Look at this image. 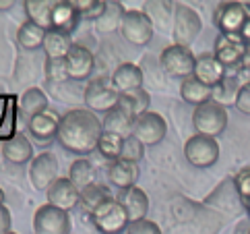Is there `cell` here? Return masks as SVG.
Instances as JSON below:
<instances>
[{
  "instance_id": "2e32d148",
  "label": "cell",
  "mask_w": 250,
  "mask_h": 234,
  "mask_svg": "<svg viewBox=\"0 0 250 234\" xmlns=\"http://www.w3.org/2000/svg\"><path fill=\"white\" fill-rule=\"evenodd\" d=\"M143 83H145V73L132 62H122L112 73V85L118 89V94H132L141 89Z\"/></svg>"
},
{
  "instance_id": "3957f363",
  "label": "cell",
  "mask_w": 250,
  "mask_h": 234,
  "mask_svg": "<svg viewBox=\"0 0 250 234\" xmlns=\"http://www.w3.org/2000/svg\"><path fill=\"white\" fill-rule=\"evenodd\" d=\"M201 31H203L201 15L188 4H176V8H174V25H172L174 44L188 48L190 44L199 38Z\"/></svg>"
},
{
  "instance_id": "f1b7e54d",
  "label": "cell",
  "mask_w": 250,
  "mask_h": 234,
  "mask_svg": "<svg viewBox=\"0 0 250 234\" xmlns=\"http://www.w3.org/2000/svg\"><path fill=\"white\" fill-rule=\"evenodd\" d=\"M43 40H46V29L31 21H25L17 31V42L23 50H40L43 48Z\"/></svg>"
},
{
  "instance_id": "d590c367",
  "label": "cell",
  "mask_w": 250,
  "mask_h": 234,
  "mask_svg": "<svg viewBox=\"0 0 250 234\" xmlns=\"http://www.w3.org/2000/svg\"><path fill=\"white\" fill-rule=\"evenodd\" d=\"M234 187H236V193L240 195L242 203L246 199H250V166L242 168L240 172L234 176Z\"/></svg>"
},
{
  "instance_id": "6da1fadb",
  "label": "cell",
  "mask_w": 250,
  "mask_h": 234,
  "mask_svg": "<svg viewBox=\"0 0 250 234\" xmlns=\"http://www.w3.org/2000/svg\"><path fill=\"white\" fill-rule=\"evenodd\" d=\"M102 135V118H97V114L87 108H77V110H68L66 114H62L56 141L62 149L70 151V154L85 156L97 149Z\"/></svg>"
},
{
  "instance_id": "9c48e42d",
  "label": "cell",
  "mask_w": 250,
  "mask_h": 234,
  "mask_svg": "<svg viewBox=\"0 0 250 234\" xmlns=\"http://www.w3.org/2000/svg\"><path fill=\"white\" fill-rule=\"evenodd\" d=\"M35 234H70V215L56 205L43 203L33 215Z\"/></svg>"
},
{
  "instance_id": "30bf717a",
  "label": "cell",
  "mask_w": 250,
  "mask_h": 234,
  "mask_svg": "<svg viewBox=\"0 0 250 234\" xmlns=\"http://www.w3.org/2000/svg\"><path fill=\"white\" fill-rule=\"evenodd\" d=\"M120 33L122 38L135 44V46H145L153 38V23L145 15V11H126L120 23Z\"/></svg>"
},
{
  "instance_id": "f6af8a7d",
  "label": "cell",
  "mask_w": 250,
  "mask_h": 234,
  "mask_svg": "<svg viewBox=\"0 0 250 234\" xmlns=\"http://www.w3.org/2000/svg\"><path fill=\"white\" fill-rule=\"evenodd\" d=\"M0 203H4V191L0 188Z\"/></svg>"
},
{
  "instance_id": "7a4b0ae2",
  "label": "cell",
  "mask_w": 250,
  "mask_h": 234,
  "mask_svg": "<svg viewBox=\"0 0 250 234\" xmlns=\"http://www.w3.org/2000/svg\"><path fill=\"white\" fill-rule=\"evenodd\" d=\"M229 114L228 108H223L217 102H205L194 108L192 112V127L196 135H205V137H219V135L228 129Z\"/></svg>"
},
{
  "instance_id": "836d02e7",
  "label": "cell",
  "mask_w": 250,
  "mask_h": 234,
  "mask_svg": "<svg viewBox=\"0 0 250 234\" xmlns=\"http://www.w3.org/2000/svg\"><path fill=\"white\" fill-rule=\"evenodd\" d=\"M43 70H46V79L52 81V83H62V81L70 79L66 58H46Z\"/></svg>"
},
{
  "instance_id": "e575fe53",
  "label": "cell",
  "mask_w": 250,
  "mask_h": 234,
  "mask_svg": "<svg viewBox=\"0 0 250 234\" xmlns=\"http://www.w3.org/2000/svg\"><path fill=\"white\" fill-rule=\"evenodd\" d=\"M143 156H145V145L135 137V135H130V137L124 139L122 143V154L120 158L126 160V162H132V164H139V162L143 160Z\"/></svg>"
},
{
  "instance_id": "ba28073f",
  "label": "cell",
  "mask_w": 250,
  "mask_h": 234,
  "mask_svg": "<svg viewBox=\"0 0 250 234\" xmlns=\"http://www.w3.org/2000/svg\"><path fill=\"white\" fill-rule=\"evenodd\" d=\"M159 65H162L166 75L186 79V77H192L194 75L196 56L192 54L190 48L172 44V46H167L162 52V56H159Z\"/></svg>"
},
{
  "instance_id": "8fae6325",
  "label": "cell",
  "mask_w": 250,
  "mask_h": 234,
  "mask_svg": "<svg viewBox=\"0 0 250 234\" xmlns=\"http://www.w3.org/2000/svg\"><path fill=\"white\" fill-rule=\"evenodd\" d=\"M132 135L143 145H157L167 135V122L162 114L149 110L135 118V122H132Z\"/></svg>"
},
{
  "instance_id": "9a60e30c",
  "label": "cell",
  "mask_w": 250,
  "mask_h": 234,
  "mask_svg": "<svg viewBox=\"0 0 250 234\" xmlns=\"http://www.w3.org/2000/svg\"><path fill=\"white\" fill-rule=\"evenodd\" d=\"M66 65H68V75L70 79H77V81H83L89 75L93 73L95 69V54L81 46V44H75L70 52L66 54Z\"/></svg>"
},
{
  "instance_id": "ab89813d",
  "label": "cell",
  "mask_w": 250,
  "mask_h": 234,
  "mask_svg": "<svg viewBox=\"0 0 250 234\" xmlns=\"http://www.w3.org/2000/svg\"><path fill=\"white\" fill-rule=\"evenodd\" d=\"M11 211H8V208L4 203H0V234H6V232H11Z\"/></svg>"
},
{
  "instance_id": "f35d334b",
  "label": "cell",
  "mask_w": 250,
  "mask_h": 234,
  "mask_svg": "<svg viewBox=\"0 0 250 234\" xmlns=\"http://www.w3.org/2000/svg\"><path fill=\"white\" fill-rule=\"evenodd\" d=\"M236 108H238V112L250 116V83H244L242 87H240V94H238V100H236Z\"/></svg>"
},
{
  "instance_id": "4316f807",
  "label": "cell",
  "mask_w": 250,
  "mask_h": 234,
  "mask_svg": "<svg viewBox=\"0 0 250 234\" xmlns=\"http://www.w3.org/2000/svg\"><path fill=\"white\" fill-rule=\"evenodd\" d=\"M75 44L70 40L68 33H62L56 29H48L46 31V40H43V52L46 58H66V54L70 52Z\"/></svg>"
},
{
  "instance_id": "74e56055",
  "label": "cell",
  "mask_w": 250,
  "mask_h": 234,
  "mask_svg": "<svg viewBox=\"0 0 250 234\" xmlns=\"http://www.w3.org/2000/svg\"><path fill=\"white\" fill-rule=\"evenodd\" d=\"M132 100H135V104H137V110H139V116L141 114H145V112H149V106H151V95H149V92L145 87H141V89H137V92H132V94H128Z\"/></svg>"
},
{
  "instance_id": "4fadbf2b",
  "label": "cell",
  "mask_w": 250,
  "mask_h": 234,
  "mask_svg": "<svg viewBox=\"0 0 250 234\" xmlns=\"http://www.w3.org/2000/svg\"><path fill=\"white\" fill-rule=\"evenodd\" d=\"M244 50H246V42L242 35H223L219 33V38L215 40V48L213 54L217 56L226 70L229 69H240L242 67V58H244Z\"/></svg>"
},
{
  "instance_id": "ac0fdd59",
  "label": "cell",
  "mask_w": 250,
  "mask_h": 234,
  "mask_svg": "<svg viewBox=\"0 0 250 234\" xmlns=\"http://www.w3.org/2000/svg\"><path fill=\"white\" fill-rule=\"evenodd\" d=\"M228 75L226 67L221 65V62L217 60V56L213 52H203L196 56V65H194V77L203 81L205 85H217L219 81Z\"/></svg>"
},
{
  "instance_id": "bcb514c9",
  "label": "cell",
  "mask_w": 250,
  "mask_h": 234,
  "mask_svg": "<svg viewBox=\"0 0 250 234\" xmlns=\"http://www.w3.org/2000/svg\"><path fill=\"white\" fill-rule=\"evenodd\" d=\"M6 234H17V232H13V230H11V232H6Z\"/></svg>"
},
{
  "instance_id": "b9f144b4",
  "label": "cell",
  "mask_w": 250,
  "mask_h": 234,
  "mask_svg": "<svg viewBox=\"0 0 250 234\" xmlns=\"http://www.w3.org/2000/svg\"><path fill=\"white\" fill-rule=\"evenodd\" d=\"M15 6V0H0V11H11Z\"/></svg>"
},
{
  "instance_id": "7bdbcfd3",
  "label": "cell",
  "mask_w": 250,
  "mask_h": 234,
  "mask_svg": "<svg viewBox=\"0 0 250 234\" xmlns=\"http://www.w3.org/2000/svg\"><path fill=\"white\" fill-rule=\"evenodd\" d=\"M242 38H244V42H246V44H250V19H248V23L244 25V31H242Z\"/></svg>"
},
{
  "instance_id": "7402d4cb",
  "label": "cell",
  "mask_w": 250,
  "mask_h": 234,
  "mask_svg": "<svg viewBox=\"0 0 250 234\" xmlns=\"http://www.w3.org/2000/svg\"><path fill=\"white\" fill-rule=\"evenodd\" d=\"M79 23H81V15L77 13V8L70 4V0H58L56 8H54V15H52V29L62 31V33H73Z\"/></svg>"
},
{
  "instance_id": "484cf974",
  "label": "cell",
  "mask_w": 250,
  "mask_h": 234,
  "mask_svg": "<svg viewBox=\"0 0 250 234\" xmlns=\"http://www.w3.org/2000/svg\"><path fill=\"white\" fill-rule=\"evenodd\" d=\"M240 87H242V83L238 81L236 75H226L217 85H213L211 100H213V102H217V104H221L223 108L236 106L238 94H240Z\"/></svg>"
},
{
  "instance_id": "7dc6e473",
  "label": "cell",
  "mask_w": 250,
  "mask_h": 234,
  "mask_svg": "<svg viewBox=\"0 0 250 234\" xmlns=\"http://www.w3.org/2000/svg\"><path fill=\"white\" fill-rule=\"evenodd\" d=\"M248 234H250V230H248Z\"/></svg>"
},
{
  "instance_id": "603a6c76",
  "label": "cell",
  "mask_w": 250,
  "mask_h": 234,
  "mask_svg": "<svg viewBox=\"0 0 250 234\" xmlns=\"http://www.w3.org/2000/svg\"><path fill=\"white\" fill-rule=\"evenodd\" d=\"M58 0H25V13H27V21L43 27V29H52V15H54Z\"/></svg>"
},
{
  "instance_id": "e0dca14e",
  "label": "cell",
  "mask_w": 250,
  "mask_h": 234,
  "mask_svg": "<svg viewBox=\"0 0 250 234\" xmlns=\"http://www.w3.org/2000/svg\"><path fill=\"white\" fill-rule=\"evenodd\" d=\"M79 195H81V191L70 183L68 176H60L58 181L52 185L48 191H46V197H48V203L50 205H56V208L60 210H73L75 205L79 203Z\"/></svg>"
},
{
  "instance_id": "8d00e7d4",
  "label": "cell",
  "mask_w": 250,
  "mask_h": 234,
  "mask_svg": "<svg viewBox=\"0 0 250 234\" xmlns=\"http://www.w3.org/2000/svg\"><path fill=\"white\" fill-rule=\"evenodd\" d=\"M124 234H162V228L157 226V222L153 220H137V222H130L128 228Z\"/></svg>"
},
{
  "instance_id": "ffe728a7",
  "label": "cell",
  "mask_w": 250,
  "mask_h": 234,
  "mask_svg": "<svg viewBox=\"0 0 250 234\" xmlns=\"http://www.w3.org/2000/svg\"><path fill=\"white\" fill-rule=\"evenodd\" d=\"M58 124H60V118L50 112H43V114H38L33 116L31 120H27V129H29V135L40 141V143H50L52 139H56L58 135Z\"/></svg>"
},
{
  "instance_id": "5bb4252c",
  "label": "cell",
  "mask_w": 250,
  "mask_h": 234,
  "mask_svg": "<svg viewBox=\"0 0 250 234\" xmlns=\"http://www.w3.org/2000/svg\"><path fill=\"white\" fill-rule=\"evenodd\" d=\"M120 201V205L126 211L128 220L130 222H137V220H145L147 218V211H149V195L143 191L141 187H128L120 191V195L116 197Z\"/></svg>"
},
{
  "instance_id": "44dd1931",
  "label": "cell",
  "mask_w": 250,
  "mask_h": 234,
  "mask_svg": "<svg viewBox=\"0 0 250 234\" xmlns=\"http://www.w3.org/2000/svg\"><path fill=\"white\" fill-rule=\"evenodd\" d=\"M137 178H139V166L137 164L126 162L122 158L110 162V166H108V181L114 187H118L120 191H124V188H128V187H135Z\"/></svg>"
},
{
  "instance_id": "60d3db41",
  "label": "cell",
  "mask_w": 250,
  "mask_h": 234,
  "mask_svg": "<svg viewBox=\"0 0 250 234\" xmlns=\"http://www.w3.org/2000/svg\"><path fill=\"white\" fill-rule=\"evenodd\" d=\"M240 69H250V44H246L244 58H242V67H240Z\"/></svg>"
},
{
  "instance_id": "52a82bcc",
  "label": "cell",
  "mask_w": 250,
  "mask_h": 234,
  "mask_svg": "<svg viewBox=\"0 0 250 234\" xmlns=\"http://www.w3.org/2000/svg\"><path fill=\"white\" fill-rule=\"evenodd\" d=\"M120 94L118 89L112 85V81L108 79H93L89 81V85L85 87L83 102L87 106V110L91 112H110L118 106Z\"/></svg>"
},
{
  "instance_id": "ee69618b",
  "label": "cell",
  "mask_w": 250,
  "mask_h": 234,
  "mask_svg": "<svg viewBox=\"0 0 250 234\" xmlns=\"http://www.w3.org/2000/svg\"><path fill=\"white\" fill-rule=\"evenodd\" d=\"M244 210H246V213H248V218H250V199H246V201H244Z\"/></svg>"
},
{
  "instance_id": "d4e9b609",
  "label": "cell",
  "mask_w": 250,
  "mask_h": 234,
  "mask_svg": "<svg viewBox=\"0 0 250 234\" xmlns=\"http://www.w3.org/2000/svg\"><path fill=\"white\" fill-rule=\"evenodd\" d=\"M48 106H50L48 95L43 94L40 87H29L27 92L21 95V100H19L21 114H23L27 120H31L33 116H38V114L48 112Z\"/></svg>"
},
{
  "instance_id": "83f0119b",
  "label": "cell",
  "mask_w": 250,
  "mask_h": 234,
  "mask_svg": "<svg viewBox=\"0 0 250 234\" xmlns=\"http://www.w3.org/2000/svg\"><path fill=\"white\" fill-rule=\"evenodd\" d=\"M108 199H112V193L108 191V187H104V185H89L87 188H83L81 195H79V205L91 215L100 205H104Z\"/></svg>"
},
{
  "instance_id": "277c9868",
  "label": "cell",
  "mask_w": 250,
  "mask_h": 234,
  "mask_svg": "<svg viewBox=\"0 0 250 234\" xmlns=\"http://www.w3.org/2000/svg\"><path fill=\"white\" fill-rule=\"evenodd\" d=\"M91 220L97 232H102V234H122V232H126L130 224L126 211H124V208L116 197H112L104 205H100L91 213Z\"/></svg>"
},
{
  "instance_id": "7c38bea8",
  "label": "cell",
  "mask_w": 250,
  "mask_h": 234,
  "mask_svg": "<svg viewBox=\"0 0 250 234\" xmlns=\"http://www.w3.org/2000/svg\"><path fill=\"white\" fill-rule=\"evenodd\" d=\"M29 178L35 191H48L58 181V160L52 151H42L29 164Z\"/></svg>"
},
{
  "instance_id": "cb8c5ba5",
  "label": "cell",
  "mask_w": 250,
  "mask_h": 234,
  "mask_svg": "<svg viewBox=\"0 0 250 234\" xmlns=\"http://www.w3.org/2000/svg\"><path fill=\"white\" fill-rule=\"evenodd\" d=\"M211 94H213V87L205 85L203 81H199L194 75L182 79V83H180V97L186 104H190L194 108L205 104V102H209Z\"/></svg>"
},
{
  "instance_id": "d6986e66",
  "label": "cell",
  "mask_w": 250,
  "mask_h": 234,
  "mask_svg": "<svg viewBox=\"0 0 250 234\" xmlns=\"http://www.w3.org/2000/svg\"><path fill=\"white\" fill-rule=\"evenodd\" d=\"M2 156L6 158V162H11V164H27V162H33V145L27 135L23 133H15L11 135L8 139H4L2 143Z\"/></svg>"
},
{
  "instance_id": "1f68e13d",
  "label": "cell",
  "mask_w": 250,
  "mask_h": 234,
  "mask_svg": "<svg viewBox=\"0 0 250 234\" xmlns=\"http://www.w3.org/2000/svg\"><path fill=\"white\" fill-rule=\"evenodd\" d=\"M124 13H126V8L122 6V2H108L105 4L104 15L93 23L95 29L100 33H112L114 29H120Z\"/></svg>"
},
{
  "instance_id": "f546056e",
  "label": "cell",
  "mask_w": 250,
  "mask_h": 234,
  "mask_svg": "<svg viewBox=\"0 0 250 234\" xmlns=\"http://www.w3.org/2000/svg\"><path fill=\"white\" fill-rule=\"evenodd\" d=\"M132 120L130 116H126L122 110L114 108V110L105 112V116L102 118V124H104V131L105 133H114V135H120V137H130L132 135Z\"/></svg>"
},
{
  "instance_id": "4dcf8cb0",
  "label": "cell",
  "mask_w": 250,
  "mask_h": 234,
  "mask_svg": "<svg viewBox=\"0 0 250 234\" xmlns=\"http://www.w3.org/2000/svg\"><path fill=\"white\" fill-rule=\"evenodd\" d=\"M68 178L79 191H83L89 185L95 183V166L91 164L89 160L85 158H79L70 164V170H68Z\"/></svg>"
},
{
  "instance_id": "8992f818",
  "label": "cell",
  "mask_w": 250,
  "mask_h": 234,
  "mask_svg": "<svg viewBox=\"0 0 250 234\" xmlns=\"http://www.w3.org/2000/svg\"><path fill=\"white\" fill-rule=\"evenodd\" d=\"M184 158L194 168H211L219 160V143L215 137L194 133L184 143Z\"/></svg>"
},
{
  "instance_id": "d6a6232c",
  "label": "cell",
  "mask_w": 250,
  "mask_h": 234,
  "mask_svg": "<svg viewBox=\"0 0 250 234\" xmlns=\"http://www.w3.org/2000/svg\"><path fill=\"white\" fill-rule=\"evenodd\" d=\"M122 143H124V137L120 135H114V133H105L102 135L100 139V145H97V151L102 154V158L105 160H120V154H122Z\"/></svg>"
},
{
  "instance_id": "5b68a950",
  "label": "cell",
  "mask_w": 250,
  "mask_h": 234,
  "mask_svg": "<svg viewBox=\"0 0 250 234\" xmlns=\"http://www.w3.org/2000/svg\"><path fill=\"white\" fill-rule=\"evenodd\" d=\"M248 19L246 2H219L213 11V23L223 35H242Z\"/></svg>"
}]
</instances>
